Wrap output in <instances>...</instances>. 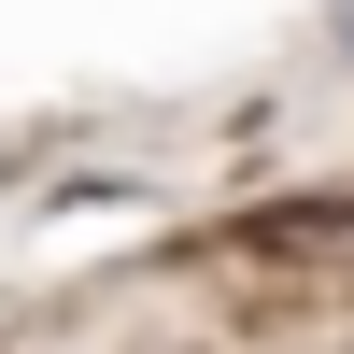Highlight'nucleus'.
<instances>
[{"label": "nucleus", "mask_w": 354, "mask_h": 354, "mask_svg": "<svg viewBox=\"0 0 354 354\" xmlns=\"http://www.w3.org/2000/svg\"><path fill=\"white\" fill-rule=\"evenodd\" d=\"M326 43H340V57H354V15H340V28H326Z\"/></svg>", "instance_id": "nucleus-1"}]
</instances>
